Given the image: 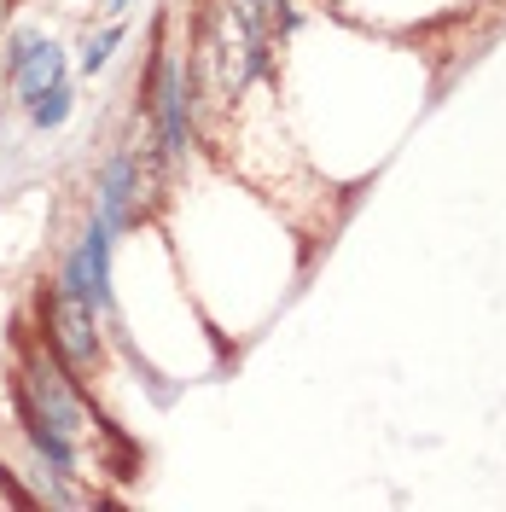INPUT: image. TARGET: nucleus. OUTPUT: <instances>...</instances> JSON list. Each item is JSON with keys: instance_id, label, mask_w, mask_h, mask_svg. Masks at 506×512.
Wrapping results in <instances>:
<instances>
[{"instance_id": "nucleus-8", "label": "nucleus", "mask_w": 506, "mask_h": 512, "mask_svg": "<svg viewBox=\"0 0 506 512\" xmlns=\"http://www.w3.org/2000/svg\"><path fill=\"white\" fill-rule=\"evenodd\" d=\"M0 495H6L12 507H35V495H30V489H24V483H18V478H12L6 466H0Z\"/></svg>"}, {"instance_id": "nucleus-4", "label": "nucleus", "mask_w": 506, "mask_h": 512, "mask_svg": "<svg viewBox=\"0 0 506 512\" xmlns=\"http://www.w3.org/2000/svg\"><path fill=\"white\" fill-rule=\"evenodd\" d=\"M158 128H163V158H181L187 152V76L175 59H158Z\"/></svg>"}, {"instance_id": "nucleus-5", "label": "nucleus", "mask_w": 506, "mask_h": 512, "mask_svg": "<svg viewBox=\"0 0 506 512\" xmlns=\"http://www.w3.org/2000/svg\"><path fill=\"white\" fill-rule=\"evenodd\" d=\"M99 216L111 227L140 222V163H134V152H117L105 163V175H99Z\"/></svg>"}, {"instance_id": "nucleus-9", "label": "nucleus", "mask_w": 506, "mask_h": 512, "mask_svg": "<svg viewBox=\"0 0 506 512\" xmlns=\"http://www.w3.org/2000/svg\"><path fill=\"white\" fill-rule=\"evenodd\" d=\"M105 12H128V0H105Z\"/></svg>"}, {"instance_id": "nucleus-3", "label": "nucleus", "mask_w": 506, "mask_h": 512, "mask_svg": "<svg viewBox=\"0 0 506 512\" xmlns=\"http://www.w3.org/2000/svg\"><path fill=\"white\" fill-rule=\"evenodd\" d=\"M6 82L18 88L24 111H30L41 94H53V88H64V82H70V70H64V53L47 41V35L18 30L12 41H6Z\"/></svg>"}, {"instance_id": "nucleus-2", "label": "nucleus", "mask_w": 506, "mask_h": 512, "mask_svg": "<svg viewBox=\"0 0 506 512\" xmlns=\"http://www.w3.org/2000/svg\"><path fill=\"white\" fill-rule=\"evenodd\" d=\"M35 309H41V338L59 350V361L70 367V373H82V367H94L99 361V332H94V309L88 303H76V297H64L59 280L53 286H41V297H35Z\"/></svg>"}, {"instance_id": "nucleus-7", "label": "nucleus", "mask_w": 506, "mask_h": 512, "mask_svg": "<svg viewBox=\"0 0 506 512\" xmlns=\"http://www.w3.org/2000/svg\"><path fill=\"white\" fill-rule=\"evenodd\" d=\"M70 111H76V94H70V82H64V88H53V94H41L30 105V123L35 128H64L70 123Z\"/></svg>"}, {"instance_id": "nucleus-1", "label": "nucleus", "mask_w": 506, "mask_h": 512, "mask_svg": "<svg viewBox=\"0 0 506 512\" xmlns=\"http://www.w3.org/2000/svg\"><path fill=\"white\" fill-rule=\"evenodd\" d=\"M111 245H117V227L105 216H94L88 233H82V245L64 256V268H59V291L76 297V303H88L94 315H111Z\"/></svg>"}, {"instance_id": "nucleus-6", "label": "nucleus", "mask_w": 506, "mask_h": 512, "mask_svg": "<svg viewBox=\"0 0 506 512\" xmlns=\"http://www.w3.org/2000/svg\"><path fill=\"white\" fill-rule=\"evenodd\" d=\"M117 47H123V24H105L99 35H88V41H82V59H76V64H82V76H99V70L111 64Z\"/></svg>"}]
</instances>
